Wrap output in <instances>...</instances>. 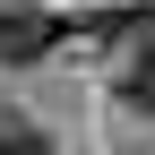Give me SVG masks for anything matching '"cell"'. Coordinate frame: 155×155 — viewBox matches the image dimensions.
<instances>
[{"label":"cell","mask_w":155,"mask_h":155,"mask_svg":"<svg viewBox=\"0 0 155 155\" xmlns=\"http://www.w3.org/2000/svg\"><path fill=\"white\" fill-rule=\"evenodd\" d=\"M121 104H129V112H155V35L121 61Z\"/></svg>","instance_id":"2"},{"label":"cell","mask_w":155,"mask_h":155,"mask_svg":"<svg viewBox=\"0 0 155 155\" xmlns=\"http://www.w3.org/2000/svg\"><path fill=\"white\" fill-rule=\"evenodd\" d=\"M52 43H61V17L52 9H35V0H9V9H0V61L9 69L52 61Z\"/></svg>","instance_id":"1"},{"label":"cell","mask_w":155,"mask_h":155,"mask_svg":"<svg viewBox=\"0 0 155 155\" xmlns=\"http://www.w3.org/2000/svg\"><path fill=\"white\" fill-rule=\"evenodd\" d=\"M0 155H52V138L35 121H0Z\"/></svg>","instance_id":"3"}]
</instances>
